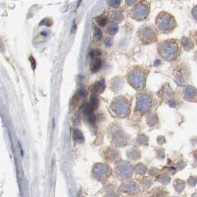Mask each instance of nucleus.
<instances>
[{"label": "nucleus", "mask_w": 197, "mask_h": 197, "mask_svg": "<svg viewBox=\"0 0 197 197\" xmlns=\"http://www.w3.org/2000/svg\"><path fill=\"white\" fill-rule=\"evenodd\" d=\"M101 64H102L101 60H100V59H97V60H96L95 62H94L92 64V66H91V70H92L94 73L98 71V70H99V68H100V67H101Z\"/></svg>", "instance_id": "obj_1"}, {"label": "nucleus", "mask_w": 197, "mask_h": 197, "mask_svg": "<svg viewBox=\"0 0 197 197\" xmlns=\"http://www.w3.org/2000/svg\"><path fill=\"white\" fill-rule=\"evenodd\" d=\"M107 23V19L106 18H102L99 20V24L101 26H105Z\"/></svg>", "instance_id": "obj_2"}, {"label": "nucleus", "mask_w": 197, "mask_h": 197, "mask_svg": "<svg viewBox=\"0 0 197 197\" xmlns=\"http://www.w3.org/2000/svg\"><path fill=\"white\" fill-rule=\"evenodd\" d=\"M95 35H96V37H98L99 39H100V38L102 37V32H101V31H100V30H99V29H96Z\"/></svg>", "instance_id": "obj_3"}]
</instances>
